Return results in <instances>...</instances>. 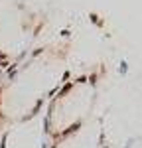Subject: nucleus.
Returning <instances> with one entry per match:
<instances>
[{"label":"nucleus","mask_w":142,"mask_h":148,"mask_svg":"<svg viewBox=\"0 0 142 148\" xmlns=\"http://www.w3.org/2000/svg\"><path fill=\"white\" fill-rule=\"evenodd\" d=\"M71 44L51 40L2 71L0 77V125L6 126L36 116L69 79Z\"/></svg>","instance_id":"f257e3e1"},{"label":"nucleus","mask_w":142,"mask_h":148,"mask_svg":"<svg viewBox=\"0 0 142 148\" xmlns=\"http://www.w3.org/2000/svg\"><path fill=\"white\" fill-rule=\"evenodd\" d=\"M99 89L101 75L97 71L69 77L59 87L44 109V125L49 140L73 132L93 119Z\"/></svg>","instance_id":"f03ea898"},{"label":"nucleus","mask_w":142,"mask_h":148,"mask_svg":"<svg viewBox=\"0 0 142 148\" xmlns=\"http://www.w3.org/2000/svg\"><path fill=\"white\" fill-rule=\"evenodd\" d=\"M44 18L24 2L0 6V69L6 71L36 47Z\"/></svg>","instance_id":"7ed1b4c3"},{"label":"nucleus","mask_w":142,"mask_h":148,"mask_svg":"<svg viewBox=\"0 0 142 148\" xmlns=\"http://www.w3.org/2000/svg\"><path fill=\"white\" fill-rule=\"evenodd\" d=\"M44 111L20 123L6 125L0 130V148H49Z\"/></svg>","instance_id":"20e7f679"},{"label":"nucleus","mask_w":142,"mask_h":148,"mask_svg":"<svg viewBox=\"0 0 142 148\" xmlns=\"http://www.w3.org/2000/svg\"><path fill=\"white\" fill-rule=\"evenodd\" d=\"M105 146V123L103 119L93 116L81 128L67 132L51 140L49 148H103Z\"/></svg>","instance_id":"39448f33"},{"label":"nucleus","mask_w":142,"mask_h":148,"mask_svg":"<svg viewBox=\"0 0 142 148\" xmlns=\"http://www.w3.org/2000/svg\"><path fill=\"white\" fill-rule=\"evenodd\" d=\"M0 77H2V69H0Z\"/></svg>","instance_id":"423d86ee"},{"label":"nucleus","mask_w":142,"mask_h":148,"mask_svg":"<svg viewBox=\"0 0 142 148\" xmlns=\"http://www.w3.org/2000/svg\"><path fill=\"white\" fill-rule=\"evenodd\" d=\"M0 130H2V125H0Z\"/></svg>","instance_id":"0eeeda50"}]
</instances>
